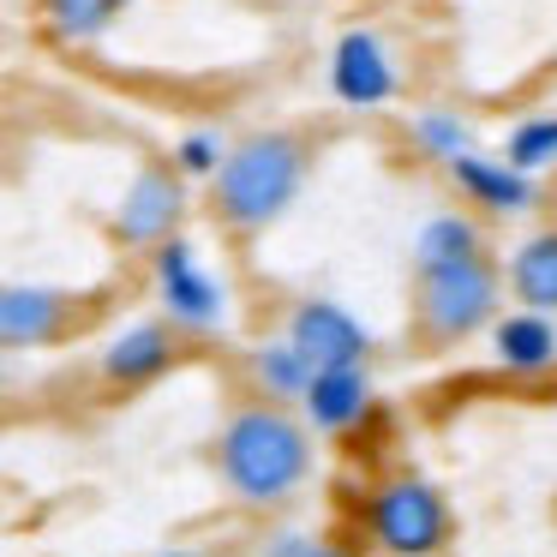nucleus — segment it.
Returning a JSON list of instances; mask_svg holds the SVG:
<instances>
[{
  "instance_id": "nucleus-1",
  "label": "nucleus",
  "mask_w": 557,
  "mask_h": 557,
  "mask_svg": "<svg viewBox=\"0 0 557 557\" xmlns=\"http://www.w3.org/2000/svg\"><path fill=\"white\" fill-rule=\"evenodd\" d=\"M210 461H216V480L234 504L276 509L312 480V432L300 413L276 408V401H240L222 420Z\"/></svg>"
},
{
  "instance_id": "nucleus-2",
  "label": "nucleus",
  "mask_w": 557,
  "mask_h": 557,
  "mask_svg": "<svg viewBox=\"0 0 557 557\" xmlns=\"http://www.w3.org/2000/svg\"><path fill=\"white\" fill-rule=\"evenodd\" d=\"M306 174H312V145L288 126L270 133H246L240 145L222 150L216 174H210V216L228 234H264L282 222L300 198Z\"/></svg>"
},
{
  "instance_id": "nucleus-3",
  "label": "nucleus",
  "mask_w": 557,
  "mask_h": 557,
  "mask_svg": "<svg viewBox=\"0 0 557 557\" xmlns=\"http://www.w3.org/2000/svg\"><path fill=\"white\" fill-rule=\"evenodd\" d=\"M504 300V270L492 252H473L444 270H413V336L425 348H456L485 330Z\"/></svg>"
},
{
  "instance_id": "nucleus-4",
  "label": "nucleus",
  "mask_w": 557,
  "mask_h": 557,
  "mask_svg": "<svg viewBox=\"0 0 557 557\" xmlns=\"http://www.w3.org/2000/svg\"><path fill=\"white\" fill-rule=\"evenodd\" d=\"M366 533L389 557H437L456 540V509L432 480L396 473V480L372 485V497H366Z\"/></svg>"
},
{
  "instance_id": "nucleus-5",
  "label": "nucleus",
  "mask_w": 557,
  "mask_h": 557,
  "mask_svg": "<svg viewBox=\"0 0 557 557\" xmlns=\"http://www.w3.org/2000/svg\"><path fill=\"white\" fill-rule=\"evenodd\" d=\"M97 318V294L54 288V282H0V354L61 348L85 336Z\"/></svg>"
},
{
  "instance_id": "nucleus-6",
  "label": "nucleus",
  "mask_w": 557,
  "mask_h": 557,
  "mask_svg": "<svg viewBox=\"0 0 557 557\" xmlns=\"http://www.w3.org/2000/svg\"><path fill=\"white\" fill-rule=\"evenodd\" d=\"M150 282H157L162 324H174L181 336H216L228 324V288L210 276V264L186 234H174L150 252Z\"/></svg>"
},
{
  "instance_id": "nucleus-7",
  "label": "nucleus",
  "mask_w": 557,
  "mask_h": 557,
  "mask_svg": "<svg viewBox=\"0 0 557 557\" xmlns=\"http://www.w3.org/2000/svg\"><path fill=\"white\" fill-rule=\"evenodd\" d=\"M186 222V181L169 162H138V174L126 181L121 205L109 216V240L121 252H157L162 240H174Z\"/></svg>"
},
{
  "instance_id": "nucleus-8",
  "label": "nucleus",
  "mask_w": 557,
  "mask_h": 557,
  "mask_svg": "<svg viewBox=\"0 0 557 557\" xmlns=\"http://www.w3.org/2000/svg\"><path fill=\"white\" fill-rule=\"evenodd\" d=\"M181 366V330L162 324V318H138V324H121L97 354V377L121 396L133 389H150Z\"/></svg>"
},
{
  "instance_id": "nucleus-9",
  "label": "nucleus",
  "mask_w": 557,
  "mask_h": 557,
  "mask_svg": "<svg viewBox=\"0 0 557 557\" xmlns=\"http://www.w3.org/2000/svg\"><path fill=\"white\" fill-rule=\"evenodd\" d=\"M288 342L294 354H300L312 372H336V366H366V354H372V336H366V324L348 312L342 300H300L288 312Z\"/></svg>"
},
{
  "instance_id": "nucleus-10",
  "label": "nucleus",
  "mask_w": 557,
  "mask_h": 557,
  "mask_svg": "<svg viewBox=\"0 0 557 557\" xmlns=\"http://www.w3.org/2000/svg\"><path fill=\"white\" fill-rule=\"evenodd\" d=\"M330 90H336L348 109H377V102L396 97V66H389L384 42L372 30H348L330 54Z\"/></svg>"
},
{
  "instance_id": "nucleus-11",
  "label": "nucleus",
  "mask_w": 557,
  "mask_h": 557,
  "mask_svg": "<svg viewBox=\"0 0 557 557\" xmlns=\"http://www.w3.org/2000/svg\"><path fill=\"white\" fill-rule=\"evenodd\" d=\"M372 408V384H366V366H336V372H312V384L300 389V413L306 432H348L366 420Z\"/></svg>"
},
{
  "instance_id": "nucleus-12",
  "label": "nucleus",
  "mask_w": 557,
  "mask_h": 557,
  "mask_svg": "<svg viewBox=\"0 0 557 557\" xmlns=\"http://www.w3.org/2000/svg\"><path fill=\"white\" fill-rule=\"evenodd\" d=\"M449 181L461 186L468 205L497 210V216H516V210L533 205V181H528V174H516L504 157H480V150H468V157L449 162Z\"/></svg>"
},
{
  "instance_id": "nucleus-13",
  "label": "nucleus",
  "mask_w": 557,
  "mask_h": 557,
  "mask_svg": "<svg viewBox=\"0 0 557 557\" xmlns=\"http://www.w3.org/2000/svg\"><path fill=\"white\" fill-rule=\"evenodd\" d=\"M492 354L509 372H545V366H557V324L540 312L492 318Z\"/></svg>"
},
{
  "instance_id": "nucleus-14",
  "label": "nucleus",
  "mask_w": 557,
  "mask_h": 557,
  "mask_svg": "<svg viewBox=\"0 0 557 557\" xmlns=\"http://www.w3.org/2000/svg\"><path fill=\"white\" fill-rule=\"evenodd\" d=\"M509 294L521 300V312H557V228L533 234L516 258H509Z\"/></svg>"
},
{
  "instance_id": "nucleus-15",
  "label": "nucleus",
  "mask_w": 557,
  "mask_h": 557,
  "mask_svg": "<svg viewBox=\"0 0 557 557\" xmlns=\"http://www.w3.org/2000/svg\"><path fill=\"white\" fill-rule=\"evenodd\" d=\"M133 0H42V25L61 42H97L126 18Z\"/></svg>"
},
{
  "instance_id": "nucleus-16",
  "label": "nucleus",
  "mask_w": 557,
  "mask_h": 557,
  "mask_svg": "<svg viewBox=\"0 0 557 557\" xmlns=\"http://www.w3.org/2000/svg\"><path fill=\"white\" fill-rule=\"evenodd\" d=\"M485 252L480 228L468 216H432L413 240V270H444V264H461V258Z\"/></svg>"
},
{
  "instance_id": "nucleus-17",
  "label": "nucleus",
  "mask_w": 557,
  "mask_h": 557,
  "mask_svg": "<svg viewBox=\"0 0 557 557\" xmlns=\"http://www.w3.org/2000/svg\"><path fill=\"white\" fill-rule=\"evenodd\" d=\"M252 377H258V389H264L258 401L288 408V401H300V389L312 384V366H306L288 342H264V348H252Z\"/></svg>"
},
{
  "instance_id": "nucleus-18",
  "label": "nucleus",
  "mask_w": 557,
  "mask_h": 557,
  "mask_svg": "<svg viewBox=\"0 0 557 557\" xmlns=\"http://www.w3.org/2000/svg\"><path fill=\"white\" fill-rule=\"evenodd\" d=\"M504 162L516 174H528V181L540 169H552V162H557V114H533V121H521L516 133H509Z\"/></svg>"
},
{
  "instance_id": "nucleus-19",
  "label": "nucleus",
  "mask_w": 557,
  "mask_h": 557,
  "mask_svg": "<svg viewBox=\"0 0 557 557\" xmlns=\"http://www.w3.org/2000/svg\"><path fill=\"white\" fill-rule=\"evenodd\" d=\"M413 145L437 162H456V157H468V126L444 109H425V114H413Z\"/></svg>"
},
{
  "instance_id": "nucleus-20",
  "label": "nucleus",
  "mask_w": 557,
  "mask_h": 557,
  "mask_svg": "<svg viewBox=\"0 0 557 557\" xmlns=\"http://www.w3.org/2000/svg\"><path fill=\"white\" fill-rule=\"evenodd\" d=\"M222 138L216 133H186L181 145H174V157H169V169L181 174V181H210L216 174V162H222Z\"/></svg>"
},
{
  "instance_id": "nucleus-21",
  "label": "nucleus",
  "mask_w": 557,
  "mask_h": 557,
  "mask_svg": "<svg viewBox=\"0 0 557 557\" xmlns=\"http://www.w3.org/2000/svg\"><path fill=\"white\" fill-rule=\"evenodd\" d=\"M306 545H312V540H306V533H276V540H270V545H264V552H258V557H300Z\"/></svg>"
},
{
  "instance_id": "nucleus-22",
  "label": "nucleus",
  "mask_w": 557,
  "mask_h": 557,
  "mask_svg": "<svg viewBox=\"0 0 557 557\" xmlns=\"http://www.w3.org/2000/svg\"><path fill=\"white\" fill-rule=\"evenodd\" d=\"M300 557H354V552H348V545H318V540H312Z\"/></svg>"
},
{
  "instance_id": "nucleus-23",
  "label": "nucleus",
  "mask_w": 557,
  "mask_h": 557,
  "mask_svg": "<svg viewBox=\"0 0 557 557\" xmlns=\"http://www.w3.org/2000/svg\"><path fill=\"white\" fill-rule=\"evenodd\" d=\"M150 557H210V552H198V545H169V552H150Z\"/></svg>"
}]
</instances>
